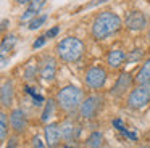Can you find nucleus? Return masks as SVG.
Returning a JSON list of instances; mask_svg holds the SVG:
<instances>
[{"label":"nucleus","instance_id":"1","mask_svg":"<svg viewBox=\"0 0 150 148\" xmlns=\"http://www.w3.org/2000/svg\"><path fill=\"white\" fill-rule=\"evenodd\" d=\"M121 18L113 11H102L92 23V35L97 40H103V39L110 37L121 27Z\"/></svg>","mask_w":150,"mask_h":148},{"label":"nucleus","instance_id":"2","mask_svg":"<svg viewBox=\"0 0 150 148\" xmlns=\"http://www.w3.org/2000/svg\"><path fill=\"white\" fill-rule=\"evenodd\" d=\"M82 90L76 85H66L57 93V103L58 106L66 113H71V111H76L79 106L82 105Z\"/></svg>","mask_w":150,"mask_h":148},{"label":"nucleus","instance_id":"3","mask_svg":"<svg viewBox=\"0 0 150 148\" xmlns=\"http://www.w3.org/2000/svg\"><path fill=\"white\" fill-rule=\"evenodd\" d=\"M82 53H84V44L78 37H66L57 45V55L66 63H74L81 60Z\"/></svg>","mask_w":150,"mask_h":148},{"label":"nucleus","instance_id":"4","mask_svg":"<svg viewBox=\"0 0 150 148\" xmlns=\"http://www.w3.org/2000/svg\"><path fill=\"white\" fill-rule=\"evenodd\" d=\"M150 101V84H139L134 90H131L127 97V106L132 109H140Z\"/></svg>","mask_w":150,"mask_h":148},{"label":"nucleus","instance_id":"5","mask_svg":"<svg viewBox=\"0 0 150 148\" xmlns=\"http://www.w3.org/2000/svg\"><path fill=\"white\" fill-rule=\"evenodd\" d=\"M107 82V71L102 66H92L86 73V84L94 90H98Z\"/></svg>","mask_w":150,"mask_h":148},{"label":"nucleus","instance_id":"6","mask_svg":"<svg viewBox=\"0 0 150 148\" xmlns=\"http://www.w3.org/2000/svg\"><path fill=\"white\" fill-rule=\"evenodd\" d=\"M102 101H103L102 95H91V97H87V98L82 101V105L79 106V114H81V118L92 119L95 114H97L98 109H100Z\"/></svg>","mask_w":150,"mask_h":148},{"label":"nucleus","instance_id":"7","mask_svg":"<svg viewBox=\"0 0 150 148\" xmlns=\"http://www.w3.org/2000/svg\"><path fill=\"white\" fill-rule=\"evenodd\" d=\"M124 24L129 31H142L144 27L147 26V19H145V15L139 10H134L131 11L129 15L126 16L124 19Z\"/></svg>","mask_w":150,"mask_h":148},{"label":"nucleus","instance_id":"8","mask_svg":"<svg viewBox=\"0 0 150 148\" xmlns=\"http://www.w3.org/2000/svg\"><path fill=\"white\" fill-rule=\"evenodd\" d=\"M55 74H57V61H55V58H52V56L44 58L42 63H40V66H39V76L42 77L45 82H50V80H53Z\"/></svg>","mask_w":150,"mask_h":148},{"label":"nucleus","instance_id":"9","mask_svg":"<svg viewBox=\"0 0 150 148\" xmlns=\"http://www.w3.org/2000/svg\"><path fill=\"white\" fill-rule=\"evenodd\" d=\"M44 135H45V143H47V147L55 148L57 145L60 143V138H62V130H60V125L57 124V122L47 124L45 129H44Z\"/></svg>","mask_w":150,"mask_h":148},{"label":"nucleus","instance_id":"10","mask_svg":"<svg viewBox=\"0 0 150 148\" xmlns=\"http://www.w3.org/2000/svg\"><path fill=\"white\" fill-rule=\"evenodd\" d=\"M10 125L15 132H23L28 125V118L26 113L21 108H15L10 113Z\"/></svg>","mask_w":150,"mask_h":148},{"label":"nucleus","instance_id":"11","mask_svg":"<svg viewBox=\"0 0 150 148\" xmlns=\"http://www.w3.org/2000/svg\"><path fill=\"white\" fill-rule=\"evenodd\" d=\"M60 130H62V138L65 142H73L76 138V135H78V125H76L74 121H71V119H66L65 122H62V125H60Z\"/></svg>","mask_w":150,"mask_h":148},{"label":"nucleus","instance_id":"12","mask_svg":"<svg viewBox=\"0 0 150 148\" xmlns=\"http://www.w3.org/2000/svg\"><path fill=\"white\" fill-rule=\"evenodd\" d=\"M13 82L11 80H5L2 84V90H0V101H2V106L4 108H10L11 103H13Z\"/></svg>","mask_w":150,"mask_h":148},{"label":"nucleus","instance_id":"13","mask_svg":"<svg viewBox=\"0 0 150 148\" xmlns=\"http://www.w3.org/2000/svg\"><path fill=\"white\" fill-rule=\"evenodd\" d=\"M131 82H132V77H131V74H129V73H123L120 77H118L115 87L111 89V95H116V97H118V95H123V93L131 87Z\"/></svg>","mask_w":150,"mask_h":148},{"label":"nucleus","instance_id":"14","mask_svg":"<svg viewBox=\"0 0 150 148\" xmlns=\"http://www.w3.org/2000/svg\"><path fill=\"white\" fill-rule=\"evenodd\" d=\"M107 60H108V64H110L111 69H120L124 64V61L127 60V55L123 50H111L108 53Z\"/></svg>","mask_w":150,"mask_h":148},{"label":"nucleus","instance_id":"15","mask_svg":"<svg viewBox=\"0 0 150 148\" xmlns=\"http://www.w3.org/2000/svg\"><path fill=\"white\" fill-rule=\"evenodd\" d=\"M44 5H45V0H33V2L29 3V6H28V10L23 13V16H21V23L34 18V16L40 11V8H42Z\"/></svg>","mask_w":150,"mask_h":148},{"label":"nucleus","instance_id":"16","mask_svg":"<svg viewBox=\"0 0 150 148\" xmlns=\"http://www.w3.org/2000/svg\"><path fill=\"white\" fill-rule=\"evenodd\" d=\"M136 82H137V84H150V58L142 64L140 71L137 73Z\"/></svg>","mask_w":150,"mask_h":148},{"label":"nucleus","instance_id":"17","mask_svg":"<svg viewBox=\"0 0 150 148\" xmlns=\"http://www.w3.org/2000/svg\"><path fill=\"white\" fill-rule=\"evenodd\" d=\"M16 35L15 34H10V35H7V37L2 40V55H7V51H10L11 48L15 47V44H16Z\"/></svg>","mask_w":150,"mask_h":148},{"label":"nucleus","instance_id":"18","mask_svg":"<svg viewBox=\"0 0 150 148\" xmlns=\"http://www.w3.org/2000/svg\"><path fill=\"white\" fill-rule=\"evenodd\" d=\"M102 140H103V135H102V132H94V134L89 135V138H87V145H89L91 148L102 147Z\"/></svg>","mask_w":150,"mask_h":148},{"label":"nucleus","instance_id":"19","mask_svg":"<svg viewBox=\"0 0 150 148\" xmlns=\"http://www.w3.org/2000/svg\"><path fill=\"white\" fill-rule=\"evenodd\" d=\"M7 130H8L7 114L5 113H0V138H2V142H5V138H7Z\"/></svg>","mask_w":150,"mask_h":148},{"label":"nucleus","instance_id":"20","mask_svg":"<svg viewBox=\"0 0 150 148\" xmlns=\"http://www.w3.org/2000/svg\"><path fill=\"white\" fill-rule=\"evenodd\" d=\"M47 21V15H42V16H37V18H33V21L29 23V26L28 27L31 29V31H34V29H39L40 26L44 24V23Z\"/></svg>","mask_w":150,"mask_h":148},{"label":"nucleus","instance_id":"21","mask_svg":"<svg viewBox=\"0 0 150 148\" xmlns=\"http://www.w3.org/2000/svg\"><path fill=\"white\" fill-rule=\"evenodd\" d=\"M52 113H53V101L52 100H49L45 105V108H44V113H42V121L47 122L50 118H52Z\"/></svg>","mask_w":150,"mask_h":148},{"label":"nucleus","instance_id":"22","mask_svg":"<svg viewBox=\"0 0 150 148\" xmlns=\"http://www.w3.org/2000/svg\"><path fill=\"white\" fill-rule=\"evenodd\" d=\"M36 74H37V66L36 64H29V66L26 68V71H24V79L33 80L34 77H36Z\"/></svg>","mask_w":150,"mask_h":148},{"label":"nucleus","instance_id":"23","mask_svg":"<svg viewBox=\"0 0 150 148\" xmlns=\"http://www.w3.org/2000/svg\"><path fill=\"white\" fill-rule=\"evenodd\" d=\"M45 147H47V143H45V142H42L39 137H36L33 140V148H45Z\"/></svg>","mask_w":150,"mask_h":148},{"label":"nucleus","instance_id":"24","mask_svg":"<svg viewBox=\"0 0 150 148\" xmlns=\"http://www.w3.org/2000/svg\"><path fill=\"white\" fill-rule=\"evenodd\" d=\"M45 42H47V37H45V35H42V37H39L36 42H34V48H40L44 44H45Z\"/></svg>","mask_w":150,"mask_h":148},{"label":"nucleus","instance_id":"25","mask_svg":"<svg viewBox=\"0 0 150 148\" xmlns=\"http://www.w3.org/2000/svg\"><path fill=\"white\" fill-rule=\"evenodd\" d=\"M58 32H60V27H52V29H50V31L45 34V37H47V39H52V37H55Z\"/></svg>","mask_w":150,"mask_h":148},{"label":"nucleus","instance_id":"26","mask_svg":"<svg viewBox=\"0 0 150 148\" xmlns=\"http://www.w3.org/2000/svg\"><path fill=\"white\" fill-rule=\"evenodd\" d=\"M113 125H115V127H118V130H121V132H124V130H126V127L123 125L121 119H115V121H113Z\"/></svg>","mask_w":150,"mask_h":148},{"label":"nucleus","instance_id":"27","mask_svg":"<svg viewBox=\"0 0 150 148\" xmlns=\"http://www.w3.org/2000/svg\"><path fill=\"white\" fill-rule=\"evenodd\" d=\"M140 56H142V51H140V50H137V53H134L132 56L129 58V60H131V61H134V60H139Z\"/></svg>","mask_w":150,"mask_h":148},{"label":"nucleus","instance_id":"28","mask_svg":"<svg viewBox=\"0 0 150 148\" xmlns=\"http://www.w3.org/2000/svg\"><path fill=\"white\" fill-rule=\"evenodd\" d=\"M7 26H10V21L4 19V21H2V31H5V29H7Z\"/></svg>","mask_w":150,"mask_h":148},{"label":"nucleus","instance_id":"29","mask_svg":"<svg viewBox=\"0 0 150 148\" xmlns=\"http://www.w3.org/2000/svg\"><path fill=\"white\" fill-rule=\"evenodd\" d=\"M16 2H18V3H29L31 0H16Z\"/></svg>","mask_w":150,"mask_h":148},{"label":"nucleus","instance_id":"30","mask_svg":"<svg viewBox=\"0 0 150 148\" xmlns=\"http://www.w3.org/2000/svg\"><path fill=\"white\" fill-rule=\"evenodd\" d=\"M65 148H74V147H73V145H69V143H68V145H66Z\"/></svg>","mask_w":150,"mask_h":148},{"label":"nucleus","instance_id":"31","mask_svg":"<svg viewBox=\"0 0 150 148\" xmlns=\"http://www.w3.org/2000/svg\"><path fill=\"white\" fill-rule=\"evenodd\" d=\"M139 148H150L149 145H144V147H139Z\"/></svg>","mask_w":150,"mask_h":148},{"label":"nucleus","instance_id":"32","mask_svg":"<svg viewBox=\"0 0 150 148\" xmlns=\"http://www.w3.org/2000/svg\"><path fill=\"white\" fill-rule=\"evenodd\" d=\"M149 40H150V29H149Z\"/></svg>","mask_w":150,"mask_h":148},{"label":"nucleus","instance_id":"33","mask_svg":"<svg viewBox=\"0 0 150 148\" xmlns=\"http://www.w3.org/2000/svg\"><path fill=\"white\" fill-rule=\"evenodd\" d=\"M97 148H102V147H97Z\"/></svg>","mask_w":150,"mask_h":148}]
</instances>
